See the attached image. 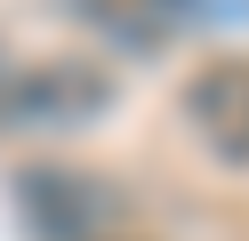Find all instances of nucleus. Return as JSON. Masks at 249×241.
Instances as JSON below:
<instances>
[{
    "label": "nucleus",
    "mask_w": 249,
    "mask_h": 241,
    "mask_svg": "<svg viewBox=\"0 0 249 241\" xmlns=\"http://www.w3.org/2000/svg\"><path fill=\"white\" fill-rule=\"evenodd\" d=\"M113 105V73L89 56H49V64H8L0 73V129H89Z\"/></svg>",
    "instance_id": "nucleus-1"
},
{
    "label": "nucleus",
    "mask_w": 249,
    "mask_h": 241,
    "mask_svg": "<svg viewBox=\"0 0 249 241\" xmlns=\"http://www.w3.org/2000/svg\"><path fill=\"white\" fill-rule=\"evenodd\" d=\"M17 209L33 241H113V185L81 169H24L17 177Z\"/></svg>",
    "instance_id": "nucleus-2"
},
{
    "label": "nucleus",
    "mask_w": 249,
    "mask_h": 241,
    "mask_svg": "<svg viewBox=\"0 0 249 241\" xmlns=\"http://www.w3.org/2000/svg\"><path fill=\"white\" fill-rule=\"evenodd\" d=\"M177 112L217 169H249V56H209L185 80Z\"/></svg>",
    "instance_id": "nucleus-3"
},
{
    "label": "nucleus",
    "mask_w": 249,
    "mask_h": 241,
    "mask_svg": "<svg viewBox=\"0 0 249 241\" xmlns=\"http://www.w3.org/2000/svg\"><path fill=\"white\" fill-rule=\"evenodd\" d=\"M0 73H8V48H0Z\"/></svg>",
    "instance_id": "nucleus-4"
},
{
    "label": "nucleus",
    "mask_w": 249,
    "mask_h": 241,
    "mask_svg": "<svg viewBox=\"0 0 249 241\" xmlns=\"http://www.w3.org/2000/svg\"><path fill=\"white\" fill-rule=\"evenodd\" d=\"M113 241H121V233H113Z\"/></svg>",
    "instance_id": "nucleus-5"
}]
</instances>
